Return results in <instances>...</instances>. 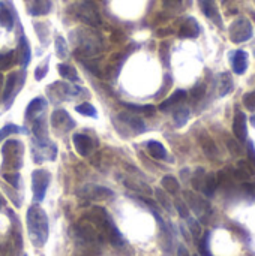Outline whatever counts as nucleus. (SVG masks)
<instances>
[{"label": "nucleus", "mask_w": 255, "mask_h": 256, "mask_svg": "<svg viewBox=\"0 0 255 256\" xmlns=\"http://www.w3.org/2000/svg\"><path fill=\"white\" fill-rule=\"evenodd\" d=\"M27 229L29 237L35 247H42L48 238V220L45 211L38 207L32 205L27 211Z\"/></svg>", "instance_id": "obj_1"}, {"label": "nucleus", "mask_w": 255, "mask_h": 256, "mask_svg": "<svg viewBox=\"0 0 255 256\" xmlns=\"http://www.w3.org/2000/svg\"><path fill=\"white\" fill-rule=\"evenodd\" d=\"M147 150L155 159H165L167 157V150L165 147L158 142V141H149L147 142Z\"/></svg>", "instance_id": "obj_21"}, {"label": "nucleus", "mask_w": 255, "mask_h": 256, "mask_svg": "<svg viewBox=\"0 0 255 256\" xmlns=\"http://www.w3.org/2000/svg\"><path fill=\"white\" fill-rule=\"evenodd\" d=\"M248 162H251V163H254V166H255V150H254V145H252V142H249L248 144Z\"/></svg>", "instance_id": "obj_40"}, {"label": "nucleus", "mask_w": 255, "mask_h": 256, "mask_svg": "<svg viewBox=\"0 0 255 256\" xmlns=\"http://www.w3.org/2000/svg\"><path fill=\"white\" fill-rule=\"evenodd\" d=\"M72 142H74L75 150L78 151L80 156L86 157V156L90 154L93 144H92V139L87 135H84V133H74L72 135Z\"/></svg>", "instance_id": "obj_7"}, {"label": "nucleus", "mask_w": 255, "mask_h": 256, "mask_svg": "<svg viewBox=\"0 0 255 256\" xmlns=\"http://www.w3.org/2000/svg\"><path fill=\"white\" fill-rule=\"evenodd\" d=\"M20 130H21V129L17 128L15 125H6L2 130H0V139L6 138L8 135H14V133H17V132H20Z\"/></svg>", "instance_id": "obj_33"}, {"label": "nucleus", "mask_w": 255, "mask_h": 256, "mask_svg": "<svg viewBox=\"0 0 255 256\" xmlns=\"http://www.w3.org/2000/svg\"><path fill=\"white\" fill-rule=\"evenodd\" d=\"M174 205H176V210L179 211V214H180L183 219H188V217H189V210H188V207H186V204H185L183 201L177 199Z\"/></svg>", "instance_id": "obj_36"}, {"label": "nucleus", "mask_w": 255, "mask_h": 256, "mask_svg": "<svg viewBox=\"0 0 255 256\" xmlns=\"http://www.w3.org/2000/svg\"><path fill=\"white\" fill-rule=\"evenodd\" d=\"M189 119V110L188 108H177L176 113H174V122L177 126H183Z\"/></svg>", "instance_id": "obj_26"}, {"label": "nucleus", "mask_w": 255, "mask_h": 256, "mask_svg": "<svg viewBox=\"0 0 255 256\" xmlns=\"http://www.w3.org/2000/svg\"><path fill=\"white\" fill-rule=\"evenodd\" d=\"M51 175L45 169H36L32 174V190H33V201L42 202L50 184Z\"/></svg>", "instance_id": "obj_3"}, {"label": "nucleus", "mask_w": 255, "mask_h": 256, "mask_svg": "<svg viewBox=\"0 0 255 256\" xmlns=\"http://www.w3.org/2000/svg\"><path fill=\"white\" fill-rule=\"evenodd\" d=\"M200 33V27H198V23L194 20V18H188L182 27H180V32H179V36L180 38H195L198 36Z\"/></svg>", "instance_id": "obj_11"}, {"label": "nucleus", "mask_w": 255, "mask_h": 256, "mask_svg": "<svg viewBox=\"0 0 255 256\" xmlns=\"http://www.w3.org/2000/svg\"><path fill=\"white\" fill-rule=\"evenodd\" d=\"M239 169H242L248 175H254L255 174V168L251 165V162H246V160H240L239 162Z\"/></svg>", "instance_id": "obj_38"}, {"label": "nucleus", "mask_w": 255, "mask_h": 256, "mask_svg": "<svg viewBox=\"0 0 255 256\" xmlns=\"http://www.w3.org/2000/svg\"><path fill=\"white\" fill-rule=\"evenodd\" d=\"M233 90V80L228 72L221 75V96L228 95Z\"/></svg>", "instance_id": "obj_25"}, {"label": "nucleus", "mask_w": 255, "mask_h": 256, "mask_svg": "<svg viewBox=\"0 0 255 256\" xmlns=\"http://www.w3.org/2000/svg\"><path fill=\"white\" fill-rule=\"evenodd\" d=\"M189 225H191V231H192V234H194L195 237H198V235H200V225H198V222H195V220L189 219Z\"/></svg>", "instance_id": "obj_41"}, {"label": "nucleus", "mask_w": 255, "mask_h": 256, "mask_svg": "<svg viewBox=\"0 0 255 256\" xmlns=\"http://www.w3.org/2000/svg\"><path fill=\"white\" fill-rule=\"evenodd\" d=\"M185 98H186V92H185V90H176L167 101H164V102L159 105V110H161V111H167L168 108L174 107L176 104H179V102L183 101Z\"/></svg>", "instance_id": "obj_18"}, {"label": "nucleus", "mask_w": 255, "mask_h": 256, "mask_svg": "<svg viewBox=\"0 0 255 256\" xmlns=\"http://www.w3.org/2000/svg\"><path fill=\"white\" fill-rule=\"evenodd\" d=\"M233 132L236 135V138L239 141H245L246 139V116L242 111H237L234 116V122H233Z\"/></svg>", "instance_id": "obj_9"}, {"label": "nucleus", "mask_w": 255, "mask_h": 256, "mask_svg": "<svg viewBox=\"0 0 255 256\" xmlns=\"http://www.w3.org/2000/svg\"><path fill=\"white\" fill-rule=\"evenodd\" d=\"M231 65H233V71L236 74L242 75L246 71V66H248V63H246V53L242 51V50L236 51L233 54V57H231Z\"/></svg>", "instance_id": "obj_13"}, {"label": "nucleus", "mask_w": 255, "mask_h": 256, "mask_svg": "<svg viewBox=\"0 0 255 256\" xmlns=\"http://www.w3.org/2000/svg\"><path fill=\"white\" fill-rule=\"evenodd\" d=\"M56 53H57V56L60 59H65L68 56V45H66V41L62 36L56 38Z\"/></svg>", "instance_id": "obj_28"}, {"label": "nucleus", "mask_w": 255, "mask_h": 256, "mask_svg": "<svg viewBox=\"0 0 255 256\" xmlns=\"http://www.w3.org/2000/svg\"><path fill=\"white\" fill-rule=\"evenodd\" d=\"M198 247H200V255L201 256H212L210 252H209V232L204 234V237L200 241V246Z\"/></svg>", "instance_id": "obj_32"}, {"label": "nucleus", "mask_w": 255, "mask_h": 256, "mask_svg": "<svg viewBox=\"0 0 255 256\" xmlns=\"http://www.w3.org/2000/svg\"><path fill=\"white\" fill-rule=\"evenodd\" d=\"M218 184H219V183H218V177H216L215 174H209V175L204 177V183H203L201 190L204 192L206 196H213V193H215Z\"/></svg>", "instance_id": "obj_20"}, {"label": "nucleus", "mask_w": 255, "mask_h": 256, "mask_svg": "<svg viewBox=\"0 0 255 256\" xmlns=\"http://www.w3.org/2000/svg\"><path fill=\"white\" fill-rule=\"evenodd\" d=\"M33 135L38 139V142H47V122L44 116H39L35 119L33 123Z\"/></svg>", "instance_id": "obj_12"}, {"label": "nucleus", "mask_w": 255, "mask_h": 256, "mask_svg": "<svg viewBox=\"0 0 255 256\" xmlns=\"http://www.w3.org/2000/svg\"><path fill=\"white\" fill-rule=\"evenodd\" d=\"M251 123H252V125L255 126V116H252V117H251Z\"/></svg>", "instance_id": "obj_44"}, {"label": "nucleus", "mask_w": 255, "mask_h": 256, "mask_svg": "<svg viewBox=\"0 0 255 256\" xmlns=\"http://www.w3.org/2000/svg\"><path fill=\"white\" fill-rule=\"evenodd\" d=\"M228 148H230V151H231V154L233 156H239V154H242V147H240V144L239 142H236L234 139H230L228 141Z\"/></svg>", "instance_id": "obj_39"}, {"label": "nucleus", "mask_w": 255, "mask_h": 256, "mask_svg": "<svg viewBox=\"0 0 255 256\" xmlns=\"http://www.w3.org/2000/svg\"><path fill=\"white\" fill-rule=\"evenodd\" d=\"M204 93H206V86L204 84H197L192 90H191V96L194 98V99H201L203 96H204Z\"/></svg>", "instance_id": "obj_35"}, {"label": "nucleus", "mask_w": 255, "mask_h": 256, "mask_svg": "<svg viewBox=\"0 0 255 256\" xmlns=\"http://www.w3.org/2000/svg\"><path fill=\"white\" fill-rule=\"evenodd\" d=\"M251 35H252V29L246 20H239L231 26V41L234 42H243L248 38H251Z\"/></svg>", "instance_id": "obj_6"}, {"label": "nucleus", "mask_w": 255, "mask_h": 256, "mask_svg": "<svg viewBox=\"0 0 255 256\" xmlns=\"http://www.w3.org/2000/svg\"><path fill=\"white\" fill-rule=\"evenodd\" d=\"M77 17L83 23H86L92 27H96L101 24V17H99L98 8L92 0H83V2H80L77 5Z\"/></svg>", "instance_id": "obj_4"}, {"label": "nucleus", "mask_w": 255, "mask_h": 256, "mask_svg": "<svg viewBox=\"0 0 255 256\" xmlns=\"http://www.w3.org/2000/svg\"><path fill=\"white\" fill-rule=\"evenodd\" d=\"M2 205H3V198L0 196V208H2Z\"/></svg>", "instance_id": "obj_45"}, {"label": "nucleus", "mask_w": 255, "mask_h": 256, "mask_svg": "<svg viewBox=\"0 0 255 256\" xmlns=\"http://www.w3.org/2000/svg\"><path fill=\"white\" fill-rule=\"evenodd\" d=\"M47 62H48V60H47ZM47 62H45L42 66H38L36 71H35V78H36L38 81L44 80L45 75H47V72H48V63H47Z\"/></svg>", "instance_id": "obj_37"}, {"label": "nucleus", "mask_w": 255, "mask_h": 256, "mask_svg": "<svg viewBox=\"0 0 255 256\" xmlns=\"http://www.w3.org/2000/svg\"><path fill=\"white\" fill-rule=\"evenodd\" d=\"M119 119L123 122V123H126L135 133H143V132H146V123L138 117V116H134V114H131V113H120L119 114Z\"/></svg>", "instance_id": "obj_8"}, {"label": "nucleus", "mask_w": 255, "mask_h": 256, "mask_svg": "<svg viewBox=\"0 0 255 256\" xmlns=\"http://www.w3.org/2000/svg\"><path fill=\"white\" fill-rule=\"evenodd\" d=\"M198 2H200L201 11H203L209 18H212L215 23L219 24V15H218L216 6H215V0H198Z\"/></svg>", "instance_id": "obj_16"}, {"label": "nucleus", "mask_w": 255, "mask_h": 256, "mask_svg": "<svg viewBox=\"0 0 255 256\" xmlns=\"http://www.w3.org/2000/svg\"><path fill=\"white\" fill-rule=\"evenodd\" d=\"M75 111H77V113H80V114H83V116L93 117V119L98 116V114H96V110H95V107H93V105H90V104H87V102H84V104L78 105V107L75 108Z\"/></svg>", "instance_id": "obj_27"}, {"label": "nucleus", "mask_w": 255, "mask_h": 256, "mask_svg": "<svg viewBox=\"0 0 255 256\" xmlns=\"http://www.w3.org/2000/svg\"><path fill=\"white\" fill-rule=\"evenodd\" d=\"M23 144L17 139H9L2 147L3 154V168L17 171L23 165Z\"/></svg>", "instance_id": "obj_2"}, {"label": "nucleus", "mask_w": 255, "mask_h": 256, "mask_svg": "<svg viewBox=\"0 0 255 256\" xmlns=\"http://www.w3.org/2000/svg\"><path fill=\"white\" fill-rule=\"evenodd\" d=\"M3 178L11 183L14 187H20V174L17 171H12V172H5L3 174Z\"/></svg>", "instance_id": "obj_30"}, {"label": "nucleus", "mask_w": 255, "mask_h": 256, "mask_svg": "<svg viewBox=\"0 0 255 256\" xmlns=\"http://www.w3.org/2000/svg\"><path fill=\"white\" fill-rule=\"evenodd\" d=\"M17 54H18V63L21 66H27L30 63V45H29V41L26 36L21 38L20 48H18Z\"/></svg>", "instance_id": "obj_14"}, {"label": "nucleus", "mask_w": 255, "mask_h": 256, "mask_svg": "<svg viewBox=\"0 0 255 256\" xmlns=\"http://www.w3.org/2000/svg\"><path fill=\"white\" fill-rule=\"evenodd\" d=\"M51 126L56 130H62V132H69L71 129H74L75 122L71 119V116L65 111V110H56L51 114Z\"/></svg>", "instance_id": "obj_5"}, {"label": "nucleus", "mask_w": 255, "mask_h": 256, "mask_svg": "<svg viewBox=\"0 0 255 256\" xmlns=\"http://www.w3.org/2000/svg\"><path fill=\"white\" fill-rule=\"evenodd\" d=\"M233 175H234L236 178H239V180H243V181H245V180H248V177H249L246 172H243V171H242V169H239V168L233 171Z\"/></svg>", "instance_id": "obj_42"}, {"label": "nucleus", "mask_w": 255, "mask_h": 256, "mask_svg": "<svg viewBox=\"0 0 255 256\" xmlns=\"http://www.w3.org/2000/svg\"><path fill=\"white\" fill-rule=\"evenodd\" d=\"M18 77H20V74H11V75L8 77V80H6V83H5V90H3V95H2V101H3V102H6V101L11 98V95L14 93V87L17 86Z\"/></svg>", "instance_id": "obj_22"}, {"label": "nucleus", "mask_w": 255, "mask_h": 256, "mask_svg": "<svg viewBox=\"0 0 255 256\" xmlns=\"http://www.w3.org/2000/svg\"><path fill=\"white\" fill-rule=\"evenodd\" d=\"M162 186H164V189L168 192V193H177L179 190H180V184H179V181L173 177V175H165L164 178H162Z\"/></svg>", "instance_id": "obj_24"}, {"label": "nucleus", "mask_w": 255, "mask_h": 256, "mask_svg": "<svg viewBox=\"0 0 255 256\" xmlns=\"http://www.w3.org/2000/svg\"><path fill=\"white\" fill-rule=\"evenodd\" d=\"M177 256H189V252L186 250L185 246H179V249H177Z\"/></svg>", "instance_id": "obj_43"}, {"label": "nucleus", "mask_w": 255, "mask_h": 256, "mask_svg": "<svg viewBox=\"0 0 255 256\" xmlns=\"http://www.w3.org/2000/svg\"><path fill=\"white\" fill-rule=\"evenodd\" d=\"M156 196H158V201L162 204V207L165 208V210H168V211H171V202L168 201V198H167V195L161 190V189H158L156 190Z\"/></svg>", "instance_id": "obj_34"}, {"label": "nucleus", "mask_w": 255, "mask_h": 256, "mask_svg": "<svg viewBox=\"0 0 255 256\" xmlns=\"http://www.w3.org/2000/svg\"><path fill=\"white\" fill-rule=\"evenodd\" d=\"M204 177H206V174H204V169H203V168H198V169L195 171V175H194V178H192V184H194V187H195L197 190H200V189L203 187Z\"/></svg>", "instance_id": "obj_29"}, {"label": "nucleus", "mask_w": 255, "mask_h": 256, "mask_svg": "<svg viewBox=\"0 0 255 256\" xmlns=\"http://www.w3.org/2000/svg\"><path fill=\"white\" fill-rule=\"evenodd\" d=\"M15 63H18V54H17V51H9V53L0 54V72L9 69Z\"/></svg>", "instance_id": "obj_19"}, {"label": "nucleus", "mask_w": 255, "mask_h": 256, "mask_svg": "<svg viewBox=\"0 0 255 256\" xmlns=\"http://www.w3.org/2000/svg\"><path fill=\"white\" fill-rule=\"evenodd\" d=\"M0 24L8 30H11L14 27V17H12L9 8L2 2H0Z\"/></svg>", "instance_id": "obj_17"}, {"label": "nucleus", "mask_w": 255, "mask_h": 256, "mask_svg": "<svg viewBox=\"0 0 255 256\" xmlns=\"http://www.w3.org/2000/svg\"><path fill=\"white\" fill-rule=\"evenodd\" d=\"M243 105L249 110V111H255V92L246 93L243 96Z\"/></svg>", "instance_id": "obj_31"}, {"label": "nucleus", "mask_w": 255, "mask_h": 256, "mask_svg": "<svg viewBox=\"0 0 255 256\" xmlns=\"http://www.w3.org/2000/svg\"><path fill=\"white\" fill-rule=\"evenodd\" d=\"M29 11L32 15H47L51 11V0H33Z\"/></svg>", "instance_id": "obj_15"}, {"label": "nucleus", "mask_w": 255, "mask_h": 256, "mask_svg": "<svg viewBox=\"0 0 255 256\" xmlns=\"http://www.w3.org/2000/svg\"><path fill=\"white\" fill-rule=\"evenodd\" d=\"M57 69H59V74H60L63 78H66V80H71V81H78V80H80L78 75H77V71H75L72 66L66 65V63H60V65L57 66Z\"/></svg>", "instance_id": "obj_23"}, {"label": "nucleus", "mask_w": 255, "mask_h": 256, "mask_svg": "<svg viewBox=\"0 0 255 256\" xmlns=\"http://www.w3.org/2000/svg\"><path fill=\"white\" fill-rule=\"evenodd\" d=\"M2 83H3V78H2V75H0V87H2Z\"/></svg>", "instance_id": "obj_46"}, {"label": "nucleus", "mask_w": 255, "mask_h": 256, "mask_svg": "<svg viewBox=\"0 0 255 256\" xmlns=\"http://www.w3.org/2000/svg\"><path fill=\"white\" fill-rule=\"evenodd\" d=\"M45 99L44 98H36V99H33L29 105H27V108H26V120H35L36 117H39V114L44 111V108H45Z\"/></svg>", "instance_id": "obj_10"}]
</instances>
